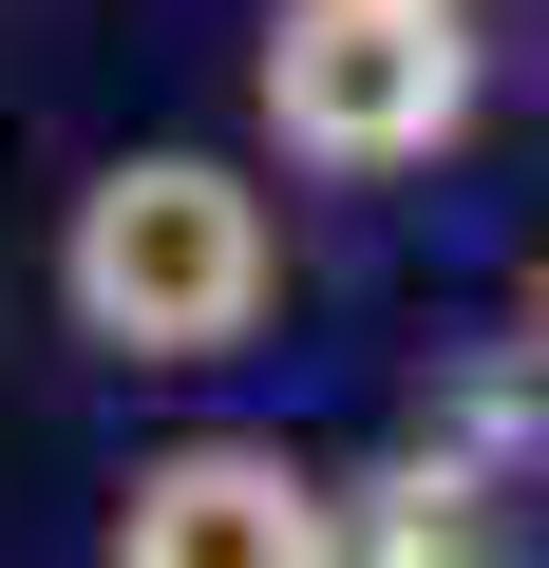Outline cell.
Here are the masks:
<instances>
[{"label": "cell", "instance_id": "cell-1", "mask_svg": "<svg viewBox=\"0 0 549 568\" xmlns=\"http://www.w3.org/2000/svg\"><path fill=\"white\" fill-rule=\"evenodd\" d=\"M265 284H285V227L209 152H114L58 227V304L95 361H227L265 323Z\"/></svg>", "mask_w": 549, "mask_h": 568}, {"label": "cell", "instance_id": "cell-3", "mask_svg": "<svg viewBox=\"0 0 549 568\" xmlns=\"http://www.w3.org/2000/svg\"><path fill=\"white\" fill-rule=\"evenodd\" d=\"M114 568H323V474L285 436H190L114 493Z\"/></svg>", "mask_w": 549, "mask_h": 568}, {"label": "cell", "instance_id": "cell-5", "mask_svg": "<svg viewBox=\"0 0 549 568\" xmlns=\"http://www.w3.org/2000/svg\"><path fill=\"white\" fill-rule=\"evenodd\" d=\"M530 361H549V265H530Z\"/></svg>", "mask_w": 549, "mask_h": 568}, {"label": "cell", "instance_id": "cell-4", "mask_svg": "<svg viewBox=\"0 0 549 568\" xmlns=\"http://www.w3.org/2000/svg\"><path fill=\"white\" fill-rule=\"evenodd\" d=\"M323 568H492L474 455H379L360 493H323Z\"/></svg>", "mask_w": 549, "mask_h": 568}, {"label": "cell", "instance_id": "cell-2", "mask_svg": "<svg viewBox=\"0 0 549 568\" xmlns=\"http://www.w3.org/2000/svg\"><path fill=\"white\" fill-rule=\"evenodd\" d=\"M265 133L304 171H417L474 133V39L455 0H285L265 20Z\"/></svg>", "mask_w": 549, "mask_h": 568}]
</instances>
